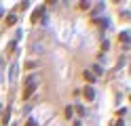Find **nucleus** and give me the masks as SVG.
I'll list each match as a JSON object with an SVG mask.
<instances>
[{"mask_svg": "<svg viewBox=\"0 0 131 126\" xmlns=\"http://www.w3.org/2000/svg\"><path fill=\"white\" fill-rule=\"evenodd\" d=\"M83 76H85V80H87V82H95V74H93V72L85 69V74H83Z\"/></svg>", "mask_w": 131, "mask_h": 126, "instance_id": "nucleus-1", "label": "nucleus"}, {"mask_svg": "<svg viewBox=\"0 0 131 126\" xmlns=\"http://www.w3.org/2000/svg\"><path fill=\"white\" fill-rule=\"evenodd\" d=\"M85 97H87L89 101H93V97H95V92H93V88H91V86H87V88H85Z\"/></svg>", "mask_w": 131, "mask_h": 126, "instance_id": "nucleus-2", "label": "nucleus"}, {"mask_svg": "<svg viewBox=\"0 0 131 126\" xmlns=\"http://www.w3.org/2000/svg\"><path fill=\"white\" fill-rule=\"evenodd\" d=\"M32 92H34V84H28V88L23 90V99H28V97L32 95Z\"/></svg>", "mask_w": 131, "mask_h": 126, "instance_id": "nucleus-3", "label": "nucleus"}, {"mask_svg": "<svg viewBox=\"0 0 131 126\" xmlns=\"http://www.w3.org/2000/svg\"><path fill=\"white\" fill-rule=\"evenodd\" d=\"M15 21H17V17H15V15H9V17H6V23H9V25H13Z\"/></svg>", "mask_w": 131, "mask_h": 126, "instance_id": "nucleus-4", "label": "nucleus"}, {"mask_svg": "<svg viewBox=\"0 0 131 126\" xmlns=\"http://www.w3.org/2000/svg\"><path fill=\"white\" fill-rule=\"evenodd\" d=\"M72 114H74V109H72V107H66V116L72 118Z\"/></svg>", "mask_w": 131, "mask_h": 126, "instance_id": "nucleus-5", "label": "nucleus"}, {"mask_svg": "<svg viewBox=\"0 0 131 126\" xmlns=\"http://www.w3.org/2000/svg\"><path fill=\"white\" fill-rule=\"evenodd\" d=\"M26 67H28V69H34L36 63H34V61H28V63H26Z\"/></svg>", "mask_w": 131, "mask_h": 126, "instance_id": "nucleus-6", "label": "nucleus"}]
</instances>
